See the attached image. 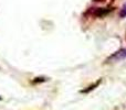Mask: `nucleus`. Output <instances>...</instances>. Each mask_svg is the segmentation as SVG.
I'll return each mask as SVG.
<instances>
[{"mask_svg":"<svg viewBox=\"0 0 126 110\" xmlns=\"http://www.w3.org/2000/svg\"><path fill=\"white\" fill-rule=\"evenodd\" d=\"M111 11V9H103V8H98L97 10L94 12V14L96 17H104V15L109 14V12Z\"/></svg>","mask_w":126,"mask_h":110,"instance_id":"obj_2","label":"nucleus"},{"mask_svg":"<svg viewBox=\"0 0 126 110\" xmlns=\"http://www.w3.org/2000/svg\"><path fill=\"white\" fill-rule=\"evenodd\" d=\"M100 83H101V80H98L96 84H94V85H92V86H90L89 87V89H84V90H82V93H89V91H91V90H93L95 87H97L98 85H100Z\"/></svg>","mask_w":126,"mask_h":110,"instance_id":"obj_3","label":"nucleus"},{"mask_svg":"<svg viewBox=\"0 0 126 110\" xmlns=\"http://www.w3.org/2000/svg\"><path fill=\"white\" fill-rule=\"evenodd\" d=\"M44 80H47L46 78H43V77H38V78H35L34 80H33V83H40V82H44Z\"/></svg>","mask_w":126,"mask_h":110,"instance_id":"obj_5","label":"nucleus"},{"mask_svg":"<svg viewBox=\"0 0 126 110\" xmlns=\"http://www.w3.org/2000/svg\"><path fill=\"white\" fill-rule=\"evenodd\" d=\"M0 100H1V97H0Z\"/></svg>","mask_w":126,"mask_h":110,"instance_id":"obj_6","label":"nucleus"},{"mask_svg":"<svg viewBox=\"0 0 126 110\" xmlns=\"http://www.w3.org/2000/svg\"><path fill=\"white\" fill-rule=\"evenodd\" d=\"M120 17H121V18H125V17H126V3L122 7V9H121Z\"/></svg>","mask_w":126,"mask_h":110,"instance_id":"obj_4","label":"nucleus"},{"mask_svg":"<svg viewBox=\"0 0 126 110\" xmlns=\"http://www.w3.org/2000/svg\"><path fill=\"white\" fill-rule=\"evenodd\" d=\"M125 57H126V49H122V50L115 52L110 58H112V60H116V61H120V60H123V58H125Z\"/></svg>","mask_w":126,"mask_h":110,"instance_id":"obj_1","label":"nucleus"}]
</instances>
